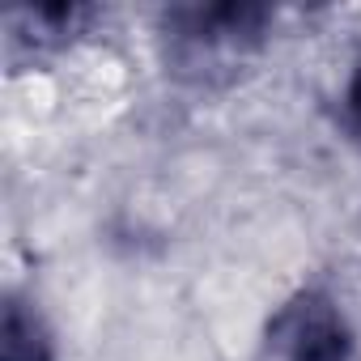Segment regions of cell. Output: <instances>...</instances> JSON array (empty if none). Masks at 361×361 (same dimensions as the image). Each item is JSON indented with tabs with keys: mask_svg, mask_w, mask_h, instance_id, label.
<instances>
[{
	"mask_svg": "<svg viewBox=\"0 0 361 361\" xmlns=\"http://www.w3.org/2000/svg\"><path fill=\"white\" fill-rule=\"evenodd\" d=\"M0 361H56V336L39 302L5 293L0 306Z\"/></svg>",
	"mask_w": 361,
	"mask_h": 361,
	"instance_id": "4",
	"label": "cell"
},
{
	"mask_svg": "<svg viewBox=\"0 0 361 361\" xmlns=\"http://www.w3.org/2000/svg\"><path fill=\"white\" fill-rule=\"evenodd\" d=\"M264 361H361V340L336 293L302 285L268 314Z\"/></svg>",
	"mask_w": 361,
	"mask_h": 361,
	"instance_id": "2",
	"label": "cell"
},
{
	"mask_svg": "<svg viewBox=\"0 0 361 361\" xmlns=\"http://www.w3.org/2000/svg\"><path fill=\"white\" fill-rule=\"evenodd\" d=\"M98 9L90 5H22L5 13V56L13 64H30L43 56H56L73 47L90 26Z\"/></svg>",
	"mask_w": 361,
	"mask_h": 361,
	"instance_id": "3",
	"label": "cell"
},
{
	"mask_svg": "<svg viewBox=\"0 0 361 361\" xmlns=\"http://www.w3.org/2000/svg\"><path fill=\"white\" fill-rule=\"evenodd\" d=\"M331 119H336V132L361 153V47L353 51V60L340 73L336 98H331Z\"/></svg>",
	"mask_w": 361,
	"mask_h": 361,
	"instance_id": "5",
	"label": "cell"
},
{
	"mask_svg": "<svg viewBox=\"0 0 361 361\" xmlns=\"http://www.w3.org/2000/svg\"><path fill=\"white\" fill-rule=\"evenodd\" d=\"M276 13L251 0H196L157 18V56L170 81L188 90L234 85L268 47Z\"/></svg>",
	"mask_w": 361,
	"mask_h": 361,
	"instance_id": "1",
	"label": "cell"
}]
</instances>
